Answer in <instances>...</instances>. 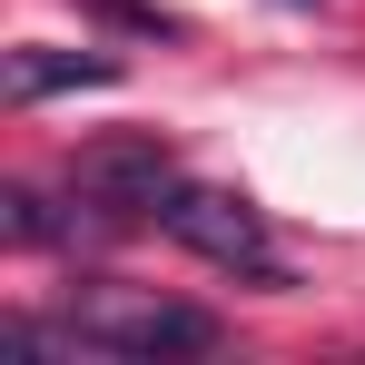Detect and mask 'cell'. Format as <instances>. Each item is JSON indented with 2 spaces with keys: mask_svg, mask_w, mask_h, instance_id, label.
I'll return each mask as SVG.
<instances>
[{
  "mask_svg": "<svg viewBox=\"0 0 365 365\" xmlns=\"http://www.w3.org/2000/svg\"><path fill=\"white\" fill-rule=\"evenodd\" d=\"M10 346H79V356H217L227 326L207 306H168V297H89L60 326H10Z\"/></svg>",
  "mask_w": 365,
  "mask_h": 365,
  "instance_id": "obj_1",
  "label": "cell"
},
{
  "mask_svg": "<svg viewBox=\"0 0 365 365\" xmlns=\"http://www.w3.org/2000/svg\"><path fill=\"white\" fill-rule=\"evenodd\" d=\"M158 227H168L178 247H197L207 267H237V277L277 287V297L297 287V277H287V267L267 257V217L247 207L237 187H197V178H178V187H168V207H158Z\"/></svg>",
  "mask_w": 365,
  "mask_h": 365,
  "instance_id": "obj_2",
  "label": "cell"
},
{
  "mask_svg": "<svg viewBox=\"0 0 365 365\" xmlns=\"http://www.w3.org/2000/svg\"><path fill=\"white\" fill-rule=\"evenodd\" d=\"M178 187V158L158 138H109V148H79L69 168V197H89L99 217H158Z\"/></svg>",
  "mask_w": 365,
  "mask_h": 365,
  "instance_id": "obj_3",
  "label": "cell"
},
{
  "mask_svg": "<svg viewBox=\"0 0 365 365\" xmlns=\"http://www.w3.org/2000/svg\"><path fill=\"white\" fill-rule=\"evenodd\" d=\"M0 79H10V99L30 109V99H50V89H109L119 60H109V50H40V40H30V50H10Z\"/></svg>",
  "mask_w": 365,
  "mask_h": 365,
  "instance_id": "obj_4",
  "label": "cell"
},
{
  "mask_svg": "<svg viewBox=\"0 0 365 365\" xmlns=\"http://www.w3.org/2000/svg\"><path fill=\"white\" fill-rule=\"evenodd\" d=\"M0 227H10L20 247H50V237H69L60 217H50V197H40V187H20V178L0 187Z\"/></svg>",
  "mask_w": 365,
  "mask_h": 365,
  "instance_id": "obj_5",
  "label": "cell"
},
{
  "mask_svg": "<svg viewBox=\"0 0 365 365\" xmlns=\"http://www.w3.org/2000/svg\"><path fill=\"white\" fill-rule=\"evenodd\" d=\"M89 10H99V20H119V30H148V40H178V30H187L178 10H158V0H89Z\"/></svg>",
  "mask_w": 365,
  "mask_h": 365,
  "instance_id": "obj_6",
  "label": "cell"
}]
</instances>
